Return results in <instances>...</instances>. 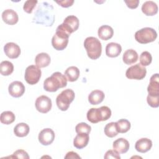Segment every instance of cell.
Returning <instances> with one entry per match:
<instances>
[{
  "instance_id": "cell-1",
  "label": "cell",
  "mask_w": 159,
  "mask_h": 159,
  "mask_svg": "<svg viewBox=\"0 0 159 159\" xmlns=\"http://www.w3.org/2000/svg\"><path fill=\"white\" fill-rule=\"evenodd\" d=\"M55 19V15L53 6L47 2H43L38 6L32 22L49 27L53 24Z\"/></svg>"
},
{
  "instance_id": "cell-2",
  "label": "cell",
  "mask_w": 159,
  "mask_h": 159,
  "mask_svg": "<svg viewBox=\"0 0 159 159\" xmlns=\"http://www.w3.org/2000/svg\"><path fill=\"white\" fill-rule=\"evenodd\" d=\"M67 84V78L65 75L57 71L47 78L43 82V88L48 92H55L59 88H64Z\"/></svg>"
},
{
  "instance_id": "cell-3",
  "label": "cell",
  "mask_w": 159,
  "mask_h": 159,
  "mask_svg": "<svg viewBox=\"0 0 159 159\" xmlns=\"http://www.w3.org/2000/svg\"><path fill=\"white\" fill-rule=\"evenodd\" d=\"M111 116V111L109 107L106 106L99 108H91L86 114L87 119L93 124L107 120Z\"/></svg>"
},
{
  "instance_id": "cell-4",
  "label": "cell",
  "mask_w": 159,
  "mask_h": 159,
  "mask_svg": "<svg viewBox=\"0 0 159 159\" xmlns=\"http://www.w3.org/2000/svg\"><path fill=\"white\" fill-rule=\"evenodd\" d=\"M84 47L89 58L96 60L101 56L102 45L97 38L94 37H87L84 41Z\"/></svg>"
},
{
  "instance_id": "cell-5",
  "label": "cell",
  "mask_w": 159,
  "mask_h": 159,
  "mask_svg": "<svg viewBox=\"0 0 159 159\" xmlns=\"http://www.w3.org/2000/svg\"><path fill=\"white\" fill-rule=\"evenodd\" d=\"M70 35L58 25L52 39V45L57 50H64L68 45Z\"/></svg>"
},
{
  "instance_id": "cell-6",
  "label": "cell",
  "mask_w": 159,
  "mask_h": 159,
  "mask_svg": "<svg viewBox=\"0 0 159 159\" xmlns=\"http://www.w3.org/2000/svg\"><path fill=\"white\" fill-rule=\"evenodd\" d=\"M75 97V92L71 89H66L61 92L56 98V103L58 109L62 111H66Z\"/></svg>"
},
{
  "instance_id": "cell-7",
  "label": "cell",
  "mask_w": 159,
  "mask_h": 159,
  "mask_svg": "<svg viewBox=\"0 0 159 159\" xmlns=\"http://www.w3.org/2000/svg\"><path fill=\"white\" fill-rule=\"evenodd\" d=\"M157 33L156 30L151 27H144L137 30L135 34V39L142 44L152 42L156 40Z\"/></svg>"
},
{
  "instance_id": "cell-8",
  "label": "cell",
  "mask_w": 159,
  "mask_h": 159,
  "mask_svg": "<svg viewBox=\"0 0 159 159\" xmlns=\"http://www.w3.org/2000/svg\"><path fill=\"white\" fill-rule=\"evenodd\" d=\"M146 74L147 69L140 63L130 66L125 72L126 77L130 80H142L145 77Z\"/></svg>"
},
{
  "instance_id": "cell-9",
  "label": "cell",
  "mask_w": 159,
  "mask_h": 159,
  "mask_svg": "<svg viewBox=\"0 0 159 159\" xmlns=\"http://www.w3.org/2000/svg\"><path fill=\"white\" fill-rule=\"evenodd\" d=\"M41 75L42 71L40 68L37 65H30L25 69L24 78L28 84L33 85L39 82Z\"/></svg>"
},
{
  "instance_id": "cell-10",
  "label": "cell",
  "mask_w": 159,
  "mask_h": 159,
  "mask_svg": "<svg viewBox=\"0 0 159 159\" xmlns=\"http://www.w3.org/2000/svg\"><path fill=\"white\" fill-rule=\"evenodd\" d=\"M80 22L79 19L75 16L70 15L67 16L61 24L60 27L63 29L69 35L75 32L79 27Z\"/></svg>"
},
{
  "instance_id": "cell-11",
  "label": "cell",
  "mask_w": 159,
  "mask_h": 159,
  "mask_svg": "<svg viewBox=\"0 0 159 159\" xmlns=\"http://www.w3.org/2000/svg\"><path fill=\"white\" fill-rule=\"evenodd\" d=\"M35 106L36 109L41 113H47L49 112L52 106V100L47 96L42 95L38 97L35 101Z\"/></svg>"
},
{
  "instance_id": "cell-12",
  "label": "cell",
  "mask_w": 159,
  "mask_h": 159,
  "mask_svg": "<svg viewBox=\"0 0 159 159\" xmlns=\"http://www.w3.org/2000/svg\"><path fill=\"white\" fill-rule=\"evenodd\" d=\"M55 133L52 129L46 128L42 130L39 134L38 139L39 142L43 145H49L52 144L55 139Z\"/></svg>"
},
{
  "instance_id": "cell-13",
  "label": "cell",
  "mask_w": 159,
  "mask_h": 159,
  "mask_svg": "<svg viewBox=\"0 0 159 159\" xmlns=\"http://www.w3.org/2000/svg\"><path fill=\"white\" fill-rule=\"evenodd\" d=\"M25 86L24 84L19 81L12 82L8 87L9 94L14 98H19L22 96L25 92Z\"/></svg>"
},
{
  "instance_id": "cell-14",
  "label": "cell",
  "mask_w": 159,
  "mask_h": 159,
  "mask_svg": "<svg viewBox=\"0 0 159 159\" xmlns=\"http://www.w3.org/2000/svg\"><path fill=\"white\" fill-rule=\"evenodd\" d=\"M4 52L6 56L11 59L18 58L21 52L20 47L14 42L7 43L4 46Z\"/></svg>"
},
{
  "instance_id": "cell-15",
  "label": "cell",
  "mask_w": 159,
  "mask_h": 159,
  "mask_svg": "<svg viewBox=\"0 0 159 159\" xmlns=\"http://www.w3.org/2000/svg\"><path fill=\"white\" fill-rule=\"evenodd\" d=\"M158 74L155 73L153 75L150 79V83L147 87V91L149 96H159V81Z\"/></svg>"
},
{
  "instance_id": "cell-16",
  "label": "cell",
  "mask_w": 159,
  "mask_h": 159,
  "mask_svg": "<svg viewBox=\"0 0 159 159\" xmlns=\"http://www.w3.org/2000/svg\"><path fill=\"white\" fill-rule=\"evenodd\" d=\"M2 19L3 21L8 25H14L19 20V17L17 12L12 9H6L2 13Z\"/></svg>"
},
{
  "instance_id": "cell-17",
  "label": "cell",
  "mask_w": 159,
  "mask_h": 159,
  "mask_svg": "<svg viewBox=\"0 0 159 159\" xmlns=\"http://www.w3.org/2000/svg\"><path fill=\"white\" fill-rule=\"evenodd\" d=\"M113 149L119 153H125L129 149V142L124 138L116 139L112 144Z\"/></svg>"
},
{
  "instance_id": "cell-18",
  "label": "cell",
  "mask_w": 159,
  "mask_h": 159,
  "mask_svg": "<svg viewBox=\"0 0 159 159\" xmlns=\"http://www.w3.org/2000/svg\"><path fill=\"white\" fill-rule=\"evenodd\" d=\"M152 147V142L148 138H142L138 140L135 144V148L140 153H145L149 151Z\"/></svg>"
},
{
  "instance_id": "cell-19",
  "label": "cell",
  "mask_w": 159,
  "mask_h": 159,
  "mask_svg": "<svg viewBox=\"0 0 159 159\" xmlns=\"http://www.w3.org/2000/svg\"><path fill=\"white\" fill-rule=\"evenodd\" d=\"M122 52V47L120 44L115 42L107 43L106 47V54L107 57L114 58L118 57Z\"/></svg>"
},
{
  "instance_id": "cell-20",
  "label": "cell",
  "mask_w": 159,
  "mask_h": 159,
  "mask_svg": "<svg viewBox=\"0 0 159 159\" xmlns=\"http://www.w3.org/2000/svg\"><path fill=\"white\" fill-rule=\"evenodd\" d=\"M141 9L145 15L152 16L158 12V6L152 1H147L142 4Z\"/></svg>"
},
{
  "instance_id": "cell-21",
  "label": "cell",
  "mask_w": 159,
  "mask_h": 159,
  "mask_svg": "<svg viewBox=\"0 0 159 159\" xmlns=\"http://www.w3.org/2000/svg\"><path fill=\"white\" fill-rule=\"evenodd\" d=\"M105 97L103 91L96 89L91 92L88 96V101L92 105H97L102 102Z\"/></svg>"
},
{
  "instance_id": "cell-22",
  "label": "cell",
  "mask_w": 159,
  "mask_h": 159,
  "mask_svg": "<svg viewBox=\"0 0 159 159\" xmlns=\"http://www.w3.org/2000/svg\"><path fill=\"white\" fill-rule=\"evenodd\" d=\"M89 140V134H78L73 140V145L78 149H81L88 145Z\"/></svg>"
},
{
  "instance_id": "cell-23",
  "label": "cell",
  "mask_w": 159,
  "mask_h": 159,
  "mask_svg": "<svg viewBox=\"0 0 159 159\" xmlns=\"http://www.w3.org/2000/svg\"><path fill=\"white\" fill-rule=\"evenodd\" d=\"M98 34L101 39L107 40L112 37L114 35V30L109 25H103L98 29Z\"/></svg>"
},
{
  "instance_id": "cell-24",
  "label": "cell",
  "mask_w": 159,
  "mask_h": 159,
  "mask_svg": "<svg viewBox=\"0 0 159 159\" xmlns=\"http://www.w3.org/2000/svg\"><path fill=\"white\" fill-rule=\"evenodd\" d=\"M51 61L50 55L45 52L40 53L35 58V62L39 68H44L49 65Z\"/></svg>"
},
{
  "instance_id": "cell-25",
  "label": "cell",
  "mask_w": 159,
  "mask_h": 159,
  "mask_svg": "<svg viewBox=\"0 0 159 159\" xmlns=\"http://www.w3.org/2000/svg\"><path fill=\"white\" fill-rule=\"evenodd\" d=\"M138 58L139 56L135 50L128 49L124 53L122 60L126 65H132L138 60Z\"/></svg>"
},
{
  "instance_id": "cell-26",
  "label": "cell",
  "mask_w": 159,
  "mask_h": 159,
  "mask_svg": "<svg viewBox=\"0 0 159 159\" xmlns=\"http://www.w3.org/2000/svg\"><path fill=\"white\" fill-rule=\"evenodd\" d=\"M30 129L29 126L24 122L17 124L14 128V134L19 137H24L28 135Z\"/></svg>"
},
{
  "instance_id": "cell-27",
  "label": "cell",
  "mask_w": 159,
  "mask_h": 159,
  "mask_svg": "<svg viewBox=\"0 0 159 159\" xmlns=\"http://www.w3.org/2000/svg\"><path fill=\"white\" fill-rule=\"evenodd\" d=\"M80 70L75 66L68 67L65 71V75L66 76L67 80L70 82L75 81L80 76Z\"/></svg>"
},
{
  "instance_id": "cell-28",
  "label": "cell",
  "mask_w": 159,
  "mask_h": 159,
  "mask_svg": "<svg viewBox=\"0 0 159 159\" xmlns=\"http://www.w3.org/2000/svg\"><path fill=\"white\" fill-rule=\"evenodd\" d=\"M14 71V65L9 61H2L0 64V73L3 76H9Z\"/></svg>"
},
{
  "instance_id": "cell-29",
  "label": "cell",
  "mask_w": 159,
  "mask_h": 159,
  "mask_svg": "<svg viewBox=\"0 0 159 159\" xmlns=\"http://www.w3.org/2000/svg\"><path fill=\"white\" fill-rule=\"evenodd\" d=\"M117 129L119 133H125L128 132L131 127L130 122L125 119H121L116 122Z\"/></svg>"
},
{
  "instance_id": "cell-30",
  "label": "cell",
  "mask_w": 159,
  "mask_h": 159,
  "mask_svg": "<svg viewBox=\"0 0 159 159\" xmlns=\"http://www.w3.org/2000/svg\"><path fill=\"white\" fill-rule=\"evenodd\" d=\"M104 132L105 135L110 138H112L117 135L119 132L117 129L116 122H112L107 124L104 127Z\"/></svg>"
},
{
  "instance_id": "cell-31",
  "label": "cell",
  "mask_w": 159,
  "mask_h": 159,
  "mask_svg": "<svg viewBox=\"0 0 159 159\" xmlns=\"http://www.w3.org/2000/svg\"><path fill=\"white\" fill-rule=\"evenodd\" d=\"M16 119L14 114L9 111H4L1 113L0 116V120L2 124L9 125L12 124Z\"/></svg>"
},
{
  "instance_id": "cell-32",
  "label": "cell",
  "mask_w": 159,
  "mask_h": 159,
  "mask_svg": "<svg viewBox=\"0 0 159 159\" xmlns=\"http://www.w3.org/2000/svg\"><path fill=\"white\" fill-rule=\"evenodd\" d=\"M152 61V57L150 53L147 51L143 52L140 56V63L143 66H148Z\"/></svg>"
},
{
  "instance_id": "cell-33",
  "label": "cell",
  "mask_w": 159,
  "mask_h": 159,
  "mask_svg": "<svg viewBox=\"0 0 159 159\" xmlns=\"http://www.w3.org/2000/svg\"><path fill=\"white\" fill-rule=\"evenodd\" d=\"M91 130V126L85 122L79 123L75 127V131L77 134H89Z\"/></svg>"
},
{
  "instance_id": "cell-34",
  "label": "cell",
  "mask_w": 159,
  "mask_h": 159,
  "mask_svg": "<svg viewBox=\"0 0 159 159\" xmlns=\"http://www.w3.org/2000/svg\"><path fill=\"white\" fill-rule=\"evenodd\" d=\"M38 1L36 0H28L26 1L23 6V9L25 12L28 14H31L33 11V9L35 7Z\"/></svg>"
},
{
  "instance_id": "cell-35",
  "label": "cell",
  "mask_w": 159,
  "mask_h": 159,
  "mask_svg": "<svg viewBox=\"0 0 159 159\" xmlns=\"http://www.w3.org/2000/svg\"><path fill=\"white\" fill-rule=\"evenodd\" d=\"M147 103L152 107H158L159 106V96H151L148 95L147 98Z\"/></svg>"
},
{
  "instance_id": "cell-36",
  "label": "cell",
  "mask_w": 159,
  "mask_h": 159,
  "mask_svg": "<svg viewBox=\"0 0 159 159\" xmlns=\"http://www.w3.org/2000/svg\"><path fill=\"white\" fill-rule=\"evenodd\" d=\"M13 157L16 158H23V159H29V156L28 153L24 150L19 149L15 151L13 153Z\"/></svg>"
},
{
  "instance_id": "cell-37",
  "label": "cell",
  "mask_w": 159,
  "mask_h": 159,
  "mask_svg": "<svg viewBox=\"0 0 159 159\" xmlns=\"http://www.w3.org/2000/svg\"><path fill=\"white\" fill-rule=\"evenodd\" d=\"M104 158L106 159H109V158H116V159H120V156L119 153H117L116 151L114 150H107L104 156Z\"/></svg>"
},
{
  "instance_id": "cell-38",
  "label": "cell",
  "mask_w": 159,
  "mask_h": 159,
  "mask_svg": "<svg viewBox=\"0 0 159 159\" xmlns=\"http://www.w3.org/2000/svg\"><path fill=\"white\" fill-rule=\"evenodd\" d=\"M125 3L130 9H135L138 7L139 4V0H125Z\"/></svg>"
},
{
  "instance_id": "cell-39",
  "label": "cell",
  "mask_w": 159,
  "mask_h": 159,
  "mask_svg": "<svg viewBox=\"0 0 159 159\" xmlns=\"http://www.w3.org/2000/svg\"><path fill=\"white\" fill-rule=\"evenodd\" d=\"M55 2L63 7H68L73 5L74 1L73 0H63V1H56Z\"/></svg>"
},
{
  "instance_id": "cell-40",
  "label": "cell",
  "mask_w": 159,
  "mask_h": 159,
  "mask_svg": "<svg viewBox=\"0 0 159 159\" xmlns=\"http://www.w3.org/2000/svg\"><path fill=\"white\" fill-rule=\"evenodd\" d=\"M65 158H81V157L77 154V153L71 151L66 153L65 156Z\"/></svg>"
}]
</instances>
